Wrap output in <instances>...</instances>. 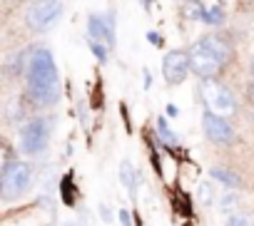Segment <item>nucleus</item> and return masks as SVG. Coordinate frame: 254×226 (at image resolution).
I'll use <instances>...</instances> for the list:
<instances>
[{"label":"nucleus","instance_id":"obj_21","mask_svg":"<svg viewBox=\"0 0 254 226\" xmlns=\"http://www.w3.org/2000/svg\"><path fill=\"white\" fill-rule=\"evenodd\" d=\"M147 40H150V43H152L155 47H162V45H165L162 35H160V33H155V30H150V33H147Z\"/></svg>","mask_w":254,"mask_h":226},{"label":"nucleus","instance_id":"obj_18","mask_svg":"<svg viewBox=\"0 0 254 226\" xmlns=\"http://www.w3.org/2000/svg\"><path fill=\"white\" fill-rule=\"evenodd\" d=\"M224 226H254V221H252L247 214H239V211H237V214H229V216H227V224H224Z\"/></svg>","mask_w":254,"mask_h":226},{"label":"nucleus","instance_id":"obj_10","mask_svg":"<svg viewBox=\"0 0 254 226\" xmlns=\"http://www.w3.org/2000/svg\"><path fill=\"white\" fill-rule=\"evenodd\" d=\"M120 181H122V186L127 189V191H130V196L135 199L137 196V184H140V174L135 172V167L130 164V162H122L120 164Z\"/></svg>","mask_w":254,"mask_h":226},{"label":"nucleus","instance_id":"obj_5","mask_svg":"<svg viewBox=\"0 0 254 226\" xmlns=\"http://www.w3.org/2000/svg\"><path fill=\"white\" fill-rule=\"evenodd\" d=\"M199 97H202L204 107L209 112H214V115L229 117V115H234V112H237V102H234L232 92L222 82H217V80H202Z\"/></svg>","mask_w":254,"mask_h":226},{"label":"nucleus","instance_id":"obj_25","mask_svg":"<svg viewBox=\"0 0 254 226\" xmlns=\"http://www.w3.org/2000/svg\"><path fill=\"white\" fill-rule=\"evenodd\" d=\"M140 3H142V5H145V8L150 10V5H152V0H140Z\"/></svg>","mask_w":254,"mask_h":226},{"label":"nucleus","instance_id":"obj_23","mask_svg":"<svg viewBox=\"0 0 254 226\" xmlns=\"http://www.w3.org/2000/svg\"><path fill=\"white\" fill-rule=\"evenodd\" d=\"M167 115H170V117H177V115H180V109H177L175 104H170V107H167Z\"/></svg>","mask_w":254,"mask_h":226},{"label":"nucleus","instance_id":"obj_14","mask_svg":"<svg viewBox=\"0 0 254 226\" xmlns=\"http://www.w3.org/2000/svg\"><path fill=\"white\" fill-rule=\"evenodd\" d=\"M157 135H160V139H162L167 147H177V144H180V137L170 130V125H167V120H165V117H160V120H157Z\"/></svg>","mask_w":254,"mask_h":226},{"label":"nucleus","instance_id":"obj_22","mask_svg":"<svg viewBox=\"0 0 254 226\" xmlns=\"http://www.w3.org/2000/svg\"><path fill=\"white\" fill-rule=\"evenodd\" d=\"M100 214H102V219H105V221H112V211H110V209H107L105 204L100 206Z\"/></svg>","mask_w":254,"mask_h":226},{"label":"nucleus","instance_id":"obj_1","mask_svg":"<svg viewBox=\"0 0 254 226\" xmlns=\"http://www.w3.org/2000/svg\"><path fill=\"white\" fill-rule=\"evenodd\" d=\"M25 77H28V92L30 97L43 104V107H53L60 94H63V87H60V75H58V65H55V55L48 45H38L33 47L30 57H28V70H25Z\"/></svg>","mask_w":254,"mask_h":226},{"label":"nucleus","instance_id":"obj_24","mask_svg":"<svg viewBox=\"0 0 254 226\" xmlns=\"http://www.w3.org/2000/svg\"><path fill=\"white\" fill-rule=\"evenodd\" d=\"M150 87H152V75L145 70V90H150Z\"/></svg>","mask_w":254,"mask_h":226},{"label":"nucleus","instance_id":"obj_6","mask_svg":"<svg viewBox=\"0 0 254 226\" xmlns=\"http://www.w3.org/2000/svg\"><path fill=\"white\" fill-rule=\"evenodd\" d=\"M63 15V0H35V3L28 8V25L35 33H48L55 28V23Z\"/></svg>","mask_w":254,"mask_h":226},{"label":"nucleus","instance_id":"obj_7","mask_svg":"<svg viewBox=\"0 0 254 226\" xmlns=\"http://www.w3.org/2000/svg\"><path fill=\"white\" fill-rule=\"evenodd\" d=\"M202 130H204L207 139L214 142V144H234V139H237V132L227 122V117L214 115V112H209V109L202 115Z\"/></svg>","mask_w":254,"mask_h":226},{"label":"nucleus","instance_id":"obj_11","mask_svg":"<svg viewBox=\"0 0 254 226\" xmlns=\"http://www.w3.org/2000/svg\"><path fill=\"white\" fill-rule=\"evenodd\" d=\"M202 23L204 25H222L224 23V8L222 3H204L202 5Z\"/></svg>","mask_w":254,"mask_h":226},{"label":"nucleus","instance_id":"obj_9","mask_svg":"<svg viewBox=\"0 0 254 226\" xmlns=\"http://www.w3.org/2000/svg\"><path fill=\"white\" fill-rule=\"evenodd\" d=\"M192 65H190V52L185 50H170L162 60V75L170 85H182L190 75Z\"/></svg>","mask_w":254,"mask_h":226},{"label":"nucleus","instance_id":"obj_28","mask_svg":"<svg viewBox=\"0 0 254 226\" xmlns=\"http://www.w3.org/2000/svg\"><path fill=\"white\" fill-rule=\"evenodd\" d=\"M180 3H182V0H180Z\"/></svg>","mask_w":254,"mask_h":226},{"label":"nucleus","instance_id":"obj_2","mask_svg":"<svg viewBox=\"0 0 254 226\" xmlns=\"http://www.w3.org/2000/svg\"><path fill=\"white\" fill-rule=\"evenodd\" d=\"M229 45L227 40L217 35H204L190 47V65L192 72L202 80H214V75L227 65L229 60Z\"/></svg>","mask_w":254,"mask_h":226},{"label":"nucleus","instance_id":"obj_19","mask_svg":"<svg viewBox=\"0 0 254 226\" xmlns=\"http://www.w3.org/2000/svg\"><path fill=\"white\" fill-rule=\"evenodd\" d=\"M182 13H185V18H190V20H202V5H199V3H185Z\"/></svg>","mask_w":254,"mask_h":226},{"label":"nucleus","instance_id":"obj_17","mask_svg":"<svg viewBox=\"0 0 254 226\" xmlns=\"http://www.w3.org/2000/svg\"><path fill=\"white\" fill-rule=\"evenodd\" d=\"M197 196H199V201H202V204H212V201H214L212 184H209V181H199V186H197Z\"/></svg>","mask_w":254,"mask_h":226},{"label":"nucleus","instance_id":"obj_12","mask_svg":"<svg viewBox=\"0 0 254 226\" xmlns=\"http://www.w3.org/2000/svg\"><path fill=\"white\" fill-rule=\"evenodd\" d=\"M209 177H212L214 181H219L222 186H227V189H237V186L242 184V179H239L234 172L224 169V167H212V169H209Z\"/></svg>","mask_w":254,"mask_h":226},{"label":"nucleus","instance_id":"obj_8","mask_svg":"<svg viewBox=\"0 0 254 226\" xmlns=\"http://www.w3.org/2000/svg\"><path fill=\"white\" fill-rule=\"evenodd\" d=\"M115 13H90L87 18V35L97 43H105L107 47H115L117 35H115Z\"/></svg>","mask_w":254,"mask_h":226},{"label":"nucleus","instance_id":"obj_3","mask_svg":"<svg viewBox=\"0 0 254 226\" xmlns=\"http://www.w3.org/2000/svg\"><path fill=\"white\" fill-rule=\"evenodd\" d=\"M30 167L20 159H8L0 172V196L5 201H15L30 189Z\"/></svg>","mask_w":254,"mask_h":226},{"label":"nucleus","instance_id":"obj_13","mask_svg":"<svg viewBox=\"0 0 254 226\" xmlns=\"http://www.w3.org/2000/svg\"><path fill=\"white\" fill-rule=\"evenodd\" d=\"M239 206H242V199H239V194L229 191V194L219 196V211H222L224 216H229V214H237V211H239Z\"/></svg>","mask_w":254,"mask_h":226},{"label":"nucleus","instance_id":"obj_20","mask_svg":"<svg viewBox=\"0 0 254 226\" xmlns=\"http://www.w3.org/2000/svg\"><path fill=\"white\" fill-rule=\"evenodd\" d=\"M117 219H120L122 226H132V216H130V211H127V209H120L117 211Z\"/></svg>","mask_w":254,"mask_h":226},{"label":"nucleus","instance_id":"obj_15","mask_svg":"<svg viewBox=\"0 0 254 226\" xmlns=\"http://www.w3.org/2000/svg\"><path fill=\"white\" fill-rule=\"evenodd\" d=\"M87 47H90V52L95 55V60H97L100 65H105V62L110 60V52H107V45H105V43H97V40L87 38Z\"/></svg>","mask_w":254,"mask_h":226},{"label":"nucleus","instance_id":"obj_4","mask_svg":"<svg viewBox=\"0 0 254 226\" xmlns=\"http://www.w3.org/2000/svg\"><path fill=\"white\" fill-rule=\"evenodd\" d=\"M50 142V120L48 117H33L20 127V142L18 149L28 157H35L48 149Z\"/></svg>","mask_w":254,"mask_h":226},{"label":"nucleus","instance_id":"obj_27","mask_svg":"<svg viewBox=\"0 0 254 226\" xmlns=\"http://www.w3.org/2000/svg\"><path fill=\"white\" fill-rule=\"evenodd\" d=\"M249 67H252V75H254V57H252V65Z\"/></svg>","mask_w":254,"mask_h":226},{"label":"nucleus","instance_id":"obj_16","mask_svg":"<svg viewBox=\"0 0 254 226\" xmlns=\"http://www.w3.org/2000/svg\"><path fill=\"white\" fill-rule=\"evenodd\" d=\"M5 67H8V72H13L15 77L23 72V70H28V60H25V52H18V55H13L8 62H5Z\"/></svg>","mask_w":254,"mask_h":226},{"label":"nucleus","instance_id":"obj_26","mask_svg":"<svg viewBox=\"0 0 254 226\" xmlns=\"http://www.w3.org/2000/svg\"><path fill=\"white\" fill-rule=\"evenodd\" d=\"M60 226H77V224H72V221H65V224H60Z\"/></svg>","mask_w":254,"mask_h":226}]
</instances>
